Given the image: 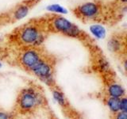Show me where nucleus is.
I'll use <instances>...</instances> for the list:
<instances>
[{
    "mask_svg": "<svg viewBox=\"0 0 127 119\" xmlns=\"http://www.w3.org/2000/svg\"><path fill=\"white\" fill-rule=\"evenodd\" d=\"M50 26L54 31L67 36L69 37H80L83 34L82 30L75 24L61 15H57L51 19Z\"/></svg>",
    "mask_w": 127,
    "mask_h": 119,
    "instance_id": "nucleus-1",
    "label": "nucleus"
},
{
    "mask_svg": "<svg viewBox=\"0 0 127 119\" xmlns=\"http://www.w3.org/2000/svg\"><path fill=\"white\" fill-rule=\"evenodd\" d=\"M43 102L41 95L33 88L23 89L18 96V106L24 112L31 111Z\"/></svg>",
    "mask_w": 127,
    "mask_h": 119,
    "instance_id": "nucleus-2",
    "label": "nucleus"
},
{
    "mask_svg": "<svg viewBox=\"0 0 127 119\" xmlns=\"http://www.w3.org/2000/svg\"><path fill=\"white\" fill-rule=\"evenodd\" d=\"M41 33H43L42 30L37 24H27L19 29L18 39L20 43L26 47H33L36 40Z\"/></svg>",
    "mask_w": 127,
    "mask_h": 119,
    "instance_id": "nucleus-3",
    "label": "nucleus"
},
{
    "mask_svg": "<svg viewBox=\"0 0 127 119\" xmlns=\"http://www.w3.org/2000/svg\"><path fill=\"white\" fill-rule=\"evenodd\" d=\"M30 71L47 84L51 85L52 83H53V63L45 57H43L33 68H31Z\"/></svg>",
    "mask_w": 127,
    "mask_h": 119,
    "instance_id": "nucleus-4",
    "label": "nucleus"
},
{
    "mask_svg": "<svg viewBox=\"0 0 127 119\" xmlns=\"http://www.w3.org/2000/svg\"><path fill=\"white\" fill-rule=\"evenodd\" d=\"M43 57L41 51L37 48L26 47L20 55L19 62L24 68L30 71Z\"/></svg>",
    "mask_w": 127,
    "mask_h": 119,
    "instance_id": "nucleus-5",
    "label": "nucleus"
},
{
    "mask_svg": "<svg viewBox=\"0 0 127 119\" xmlns=\"http://www.w3.org/2000/svg\"><path fill=\"white\" fill-rule=\"evenodd\" d=\"M75 14L83 19H95L101 14V6L97 2H83L76 7Z\"/></svg>",
    "mask_w": 127,
    "mask_h": 119,
    "instance_id": "nucleus-6",
    "label": "nucleus"
},
{
    "mask_svg": "<svg viewBox=\"0 0 127 119\" xmlns=\"http://www.w3.org/2000/svg\"><path fill=\"white\" fill-rule=\"evenodd\" d=\"M89 32L97 40H103L106 37L107 32L104 26L100 23H94L89 26Z\"/></svg>",
    "mask_w": 127,
    "mask_h": 119,
    "instance_id": "nucleus-7",
    "label": "nucleus"
},
{
    "mask_svg": "<svg viewBox=\"0 0 127 119\" xmlns=\"http://www.w3.org/2000/svg\"><path fill=\"white\" fill-rule=\"evenodd\" d=\"M122 45L123 43L122 38L115 35L110 37L107 41V49L110 50V52L114 53H120L122 49Z\"/></svg>",
    "mask_w": 127,
    "mask_h": 119,
    "instance_id": "nucleus-8",
    "label": "nucleus"
},
{
    "mask_svg": "<svg viewBox=\"0 0 127 119\" xmlns=\"http://www.w3.org/2000/svg\"><path fill=\"white\" fill-rule=\"evenodd\" d=\"M107 92H108L109 97L121 98L126 95V89L121 84L114 83L108 86Z\"/></svg>",
    "mask_w": 127,
    "mask_h": 119,
    "instance_id": "nucleus-9",
    "label": "nucleus"
},
{
    "mask_svg": "<svg viewBox=\"0 0 127 119\" xmlns=\"http://www.w3.org/2000/svg\"><path fill=\"white\" fill-rule=\"evenodd\" d=\"M30 13V6L27 4H21L13 11V18L15 21H21L27 17Z\"/></svg>",
    "mask_w": 127,
    "mask_h": 119,
    "instance_id": "nucleus-10",
    "label": "nucleus"
},
{
    "mask_svg": "<svg viewBox=\"0 0 127 119\" xmlns=\"http://www.w3.org/2000/svg\"><path fill=\"white\" fill-rule=\"evenodd\" d=\"M46 10L50 13H54L57 14H67L68 10H67L64 6L59 3H53L46 6Z\"/></svg>",
    "mask_w": 127,
    "mask_h": 119,
    "instance_id": "nucleus-11",
    "label": "nucleus"
},
{
    "mask_svg": "<svg viewBox=\"0 0 127 119\" xmlns=\"http://www.w3.org/2000/svg\"><path fill=\"white\" fill-rule=\"evenodd\" d=\"M107 106L110 110L114 114H116L120 111V98L109 97L107 99Z\"/></svg>",
    "mask_w": 127,
    "mask_h": 119,
    "instance_id": "nucleus-12",
    "label": "nucleus"
},
{
    "mask_svg": "<svg viewBox=\"0 0 127 119\" xmlns=\"http://www.w3.org/2000/svg\"><path fill=\"white\" fill-rule=\"evenodd\" d=\"M53 98L56 102H57L58 104H60L62 106H64L66 105V100H65V98H64V94L60 91L59 90L56 89L53 91Z\"/></svg>",
    "mask_w": 127,
    "mask_h": 119,
    "instance_id": "nucleus-13",
    "label": "nucleus"
},
{
    "mask_svg": "<svg viewBox=\"0 0 127 119\" xmlns=\"http://www.w3.org/2000/svg\"><path fill=\"white\" fill-rule=\"evenodd\" d=\"M98 66L101 71H107L109 69V63L103 58L98 60Z\"/></svg>",
    "mask_w": 127,
    "mask_h": 119,
    "instance_id": "nucleus-14",
    "label": "nucleus"
},
{
    "mask_svg": "<svg viewBox=\"0 0 127 119\" xmlns=\"http://www.w3.org/2000/svg\"><path fill=\"white\" fill-rule=\"evenodd\" d=\"M120 111L127 112V99L125 96L120 98Z\"/></svg>",
    "mask_w": 127,
    "mask_h": 119,
    "instance_id": "nucleus-15",
    "label": "nucleus"
},
{
    "mask_svg": "<svg viewBox=\"0 0 127 119\" xmlns=\"http://www.w3.org/2000/svg\"><path fill=\"white\" fill-rule=\"evenodd\" d=\"M115 119H127V112L119 111L115 114Z\"/></svg>",
    "mask_w": 127,
    "mask_h": 119,
    "instance_id": "nucleus-16",
    "label": "nucleus"
},
{
    "mask_svg": "<svg viewBox=\"0 0 127 119\" xmlns=\"http://www.w3.org/2000/svg\"><path fill=\"white\" fill-rule=\"evenodd\" d=\"M0 119H10L9 114L5 113V112H2V111H0Z\"/></svg>",
    "mask_w": 127,
    "mask_h": 119,
    "instance_id": "nucleus-17",
    "label": "nucleus"
},
{
    "mask_svg": "<svg viewBox=\"0 0 127 119\" xmlns=\"http://www.w3.org/2000/svg\"><path fill=\"white\" fill-rule=\"evenodd\" d=\"M118 2L121 4H123V5H126L127 3V0H118Z\"/></svg>",
    "mask_w": 127,
    "mask_h": 119,
    "instance_id": "nucleus-18",
    "label": "nucleus"
},
{
    "mask_svg": "<svg viewBox=\"0 0 127 119\" xmlns=\"http://www.w3.org/2000/svg\"><path fill=\"white\" fill-rule=\"evenodd\" d=\"M0 67H2V63L0 62Z\"/></svg>",
    "mask_w": 127,
    "mask_h": 119,
    "instance_id": "nucleus-19",
    "label": "nucleus"
},
{
    "mask_svg": "<svg viewBox=\"0 0 127 119\" xmlns=\"http://www.w3.org/2000/svg\"><path fill=\"white\" fill-rule=\"evenodd\" d=\"M37 1H40V0H37Z\"/></svg>",
    "mask_w": 127,
    "mask_h": 119,
    "instance_id": "nucleus-20",
    "label": "nucleus"
}]
</instances>
